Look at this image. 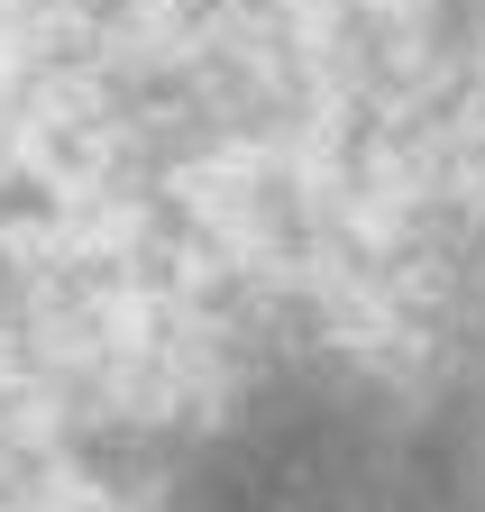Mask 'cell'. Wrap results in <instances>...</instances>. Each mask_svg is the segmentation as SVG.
<instances>
[]
</instances>
